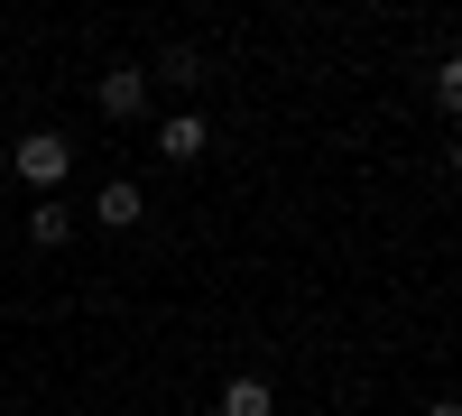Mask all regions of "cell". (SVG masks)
I'll use <instances>...</instances> for the list:
<instances>
[{"instance_id":"obj_1","label":"cell","mask_w":462,"mask_h":416,"mask_svg":"<svg viewBox=\"0 0 462 416\" xmlns=\"http://www.w3.org/2000/svg\"><path fill=\"white\" fill-rule=\"evenodd\" d=\"M10 167H19L28 195H56V185L74 176V139H65V130H28V139L10 148Z\"/></svg>"},{"instance_id":"obj_2","label":"cell","mask_w":462,"mask_h":416,"mask_svg":"<svg viewBox=\"0 0 462 416\" xmlns=\"http://www.w3.org/2000/svg\"><path fill=\"white\" fill-rule=\"evenodd\" d=\"M148 102H158V84H148V65H111L102 84H93V111L111 130H130V121H148Z\"/></svg>"},{"instance_id":"obj_3","label":"cell","mask_w":462,"mask_h":416,"mask_svg":"<svg viewBox=\"0 0 462 416\" xmlns=\"http://www.w3.org/2000/svg\"><path fill=\"white\" fill-rule=\"evenodd\" d=\"M93 222H102V232H139V222H148V185L139 176H102L93 185Z\"/></svg>"},{"instance_id":"obj_4","label":"cell","mask_w":462,"mask_h":416,"mask_svg":"<svg viewBox=\"0 0 462 416\" xmlns=\"http://www.w3.org/2000/svg\"><path fill=\"white\" fill-rule=\"evenodd\" d=\"M148 148H158L167 167H195L204 148H213V130H204V111H167V121L148 130Z\"/></svg>"},{"instance_id":"obj_5","label":"cell","mask_w":462,"mask_h":416,"mask_svg":"<svg viewBox=\"0 0 462 416\" xmlns=\"http://www.w3.org/2000/svg\"><path fill=\"white\" fill-rule=\"evenodd\" d=\"M74 232H84V213H74L65 195H37L28 204V250H65Z\"/></svg>"},{"instance_id":"obj_6","label":"cell","mask_w":462,"mask_h":416,"mask_svg":"<svg viewBox=\"0 0 462 416\" xmlns=\"http://www.w3.org/2000/svg\"><path fill=\"white\" fill-rule=\"evenodd\" d=\"M222 416H278V380H268V370H231L222 380Z\"/></svg>"},{"instance_id":"obj_7","label":"cell","mask_w":462,"mask_h":416,"mask_svg":"<svg viewBox=\"0 0 462 416\" xmlns=\"http://www.w3.org/2000/svg\"><path fill=\"white\" fill-rule=\"evenodd\" d=\"M148 84H167V93H185V102H195V84H204V47H158Z\"/></svg>"},{"instance_id":"obj_8","label":"cell","mask_w":462,"mask_h":416,"mask_svg":"<svg viewBox=\"0 0 462 416\" xmlns=\"http://www.w3.org/2000/svg\"><path fill=\"white\" fill-rule=\"evenodd\" d=\"M426 93H435V111H462V56H435V84Z\"/></svg>"},{"instance_id":"obj_9","label":"cell","mask_w":462,"mask_h":416,"mask_svg":"<svg viewBox=\"0 0 462 416\" xmlns=\"http://www.w3.org/2000/svg\"><path fill=\"white\" fill-rule=\"evenodd\" d=\"M426 416H462V407H453V398H426Z\"/></svg>"}]
</instances>
